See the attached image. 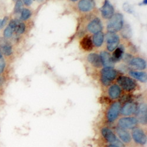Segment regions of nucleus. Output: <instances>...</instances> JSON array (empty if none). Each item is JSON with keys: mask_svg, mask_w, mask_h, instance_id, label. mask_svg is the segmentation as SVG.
<instances>
[{"mask_svg": "<svg viewBox=\"0 0 147 147\" xmlns=\"http://www.w3.org/2000/svg\"><path fill=\"white\" fill-rule=\"evenodd\" d=\"M124 26V17L120 13L114 14L109 19L107 26L108 32L115 33L122 30Z\"/></svg>", "mask_w": 147, "mask_h": 147, "instance_id": "f257e3e1", "label": "nucleus"}, {"mask_svg": "<svg viewBox=\"0 0 147 147\" xmlns=\"http://www.w3.org/2000/svg\"><path fill=\"white\" fill-rule=\"evenodd\" d=\"M101 82L105 86H108L114 81L117 75L115 69L111 67H104L101 71Z\"/></svg>", "mask_w": 147, "mask_h": 147, "instance_id": "f03ea898", "label": "nucleus"}, {"mask_svg": "<svg viewBox=\"0 0 147 147\" xmlns=\"http://www.w3.org/2000/svg\"><path fill=\"white\" fill-rule=\"evenodd\" d=\"M105 38L107 50L110 52L114 51L119 44L120 40L119 36L115 33L108 32L106 35Z\"/></svg>", "mask_w": 147, "mask_h": 147, "instance_id": "7ed1b4c3", "label": "nucleus"}, {"mask_svg": "<svg viewBox=\"0 0 147 147\" xmlns=\"http://www.w3.org/2000/svg\"><path fill=\"white\" fill-rule=\"evenodd\" d=\"M117 82L121 88L127 91H131L136 87V82L128 77L120 76L117 80Z\"/></svg>", "mask_w": 147, "mask_h": 147, "instance_id": "20e7f679", "label": "nucleus"}, {"mask_svg": "<svg viewBox=\"0 0 147 147\" xmlns=\"http://www.w3.org/2000/svg\"><path fill=\"white\" fill-rule=\"evenodd\" d=\"M138 123V122L136 118L127 117L119 119L118 124V127L127 130L133 129L134 128L136 127Z\"/></svg>", "mask_w": 147, "mask_h": 147, "instance_id": "39448f33", "label": "nucleus"}, {"mask_svg": "<svg viewBox=\"0 0 147 147\" xmlns=\"http://www.w3.org/2000/svg\"><path fill=\"white\" fill-rule=\"evenodd\" d=\"M132 138L137 144L144 145L146 143V136L144 131L139 127H135L132 131Z\"/></svg>", "mask_w": 147, "mask_h": 147, "instance_id": "423d86ee", "label": "nucleus"}, {"mask_svg": "<svg viewBox=\"0 0 147 147\" xmlns=\"http://www.w3.org/2000/svg\"><path fill=\"white\" fill-rule=\"evenodd\" d=\"M121 110V104L119 102H114L108 109L107 118L109 122H113L118 118Z\"/></svg>", "mask_w": 147, "mask_h": 147, "instance_id": "0eeeda50", "label": "nucleus"}, {"mask_svg": "<svg viewBox=\"0 0 147 147\" xmlns=\"http://www.w3.org/2000/svg\"><path fill=\"white\" fill-rule=\"evenodd\" d=\"M102 17L104 19L109 20L114 14V8L108 0H105V2L100 8Z\"/></svg>", "mask_w": 147, "mask_h": 147, "instance_id": "6e6552de", "label": "nucleus"}, {"mask_svg": "<svg viewBox=\"0 0 147 147\" xmlns=\"http://www.w3.org/2000/svg\"><path fill=\"white\" fill-rule=\"evenodd\" d=\"M8 26L13 30L17 34H22L26 31V24L20 20H12L9 21Z\"/></svg>", "mask_w": 147, "mask_h": 147, "instance_id": "1a4fd4ad", "label": "nucleus"}, {"mask_svg": "<svg viewBox=\"0 0 147 147\" xmlns=\"http://www.w3.org/2000/svg\"><path fill=\"white\" fill-rule=\"evenodd\" d=\"M103 29V26L101 20L99 18H95L87 26L88 31L92 34L101 32Z\"/></svg>", "mask_w": 147, "mask_h": 147, "instance_id": "9d476101", "label": "nucleus"}, {"mask_svg": "<svg viewBox=\"0 0 147 147\" xmlns=\"http://www.w3.org/2000/svg\"><path fill=\"white\" fill-rule=\"evenodd\" d=\"M137 105L134 102H128L122 107L120 110L121 115L124 116H129L136 113Z\"/></svg>", "mask_w": 147, "mask_h": 147, "instance_id": "9b49d317", "label": "nucleus"}, {"mask_svg": "<svg viewBox=\"0 0 147 147\" xmlns=\"http://www.w3.org/2000/svg\"><path fill=\"white\" fill-rule=\"evenodd\" d=\"M137 119L139 123L145 125L146 124V105L145 104H141L138 106L136 111Z\"/></svg>", "mask_w": 147, "mask_h": 147, "instance_id": "f8f14e48", "label": "nucleus"}, {"mask_svg": "<svg viewBox=\"0 0 147 147\" xmlns=\"http://www.w3.org/2000/svg\"><path fill=\"white\" fill-rule=\"evenodd\" d=\"M95 5L94 0H80L78 3V8L82 13H88L94 8Z\"/></svg>", "mask_w": 147, "mask_h": 147, "instance_id": "ddd939ff", "label": "nucleus"}, {"mask_svg": "<svg viewBox=\"0 0 147 147\" xmlns=\"http://www.w3.org/2000/svg\"><path fill=\"white\" fill-rule=\"evenodd\" d=\"M0 50L3 55L7 57L11 55L13 53L11 44L4 37L0 38Z\"/></svg>", "mask_w": 147, "mask_h": 147, "instance_id": "4468645a", "label": "nucleus"}, {"mask_svg": "<svg viewBox=\"0 0 147 147\" xmlns=\"http://www.w3.org/2000/svg\"><path fill=\"white\" fill-rule=\"evenodd\" d=\"M129 65L133 68L138 70H144L146 67V63L145 60L139 57H136L131 59L129 61Z\"/></svg>", "mask_w": 147, "mask_h": 147, "instance_id": "2eb2a0df", "label": "nucleus"}, {"mask_svg": "<svg viewBox=\"0 0 147 147\" xmlns=\"http://www.w3.org/2000/svg\"><path fill=\"white\" fill-rule=\"evenodd\" d=\"M116 131L119 138L122 142L125 144H129L131 142L132 137L127 129L118 127L116 129Z\"/></svg>", "mask_w": 147, "mask_h": 147, "instance_id": "dca6fc26", "label": "nucleus"}, {"mask_svg": "<svg viewBox=\"0 0 147 147\" xmlns=\"http://www.w3.org/2000/svg\"><path fill=\"white\" fill-rule=\"evenodd\" d=\"M101 59L102 64L104 67H111L113 68L114 63L111 58V55L107 51H102L100 55Z\"/></svg>", "mask_w": 147, "mask_h": 147, "instance_id": "f3484780", "label": "nucleus"}, {"mask_svg": "<svg viewBox=\"0 0 147 147\" xmlns=\"http://www.w3.org/2000/svg\"><path fill=\"white\" fill-rule=\"evenodd\" d=\"M88 62L95 68H101L102 66L100 55L96 53H91L87 57Z\"/></svg>", "mask_w": 147, "mask_h": 147, "instance_id": "a211bd4d", "label": "nucleus"}, {"mask_svg": "<svg viewBox=\"0 0 147 147\" xmlns=\"http://www.w3.org/2000/svg\"><path fill=\"white\" fill-rule=\"evenodd\" d=\"M101 134L104 138L108 142H110L111 144L114 142L117 139V136H115V134L114 133V132L108 128H103L101 129Z\"/></svg>", "mask_w": 147, "mask_h": 147, "instance_id": "6ab92c4d", "label": "nucleus"}, {"mask_svg": "<svg viewBox=\"0 0 147 147\" xmlns=\"http://www.w3.org/2000/svg\"><path fill=\"white\" fill-rule=\"evenodd\" d=\"M124 50V47L122 45H121L119 46H118L117 48L113 51V55H111V58L114 63L118 62V61H119L122 58H123Z\"/></svg>", "mask_w": 147, "mask_h": 147, "instance_id": "aec40b11", "label": "nucleus"}, {"mask_svg": "<svg viewBox=\"0 0 147 147\" xmlns=\"http://www.w3.org/2000/svg\"><path fill=\"white\" fill-rule=\"evenodd\" d=\"M80 45L84 50L90 51L93 49V42L90 36L87 35L81 40Z\"/></svg>", "mask_w": 147, "mask_h": 147, "instance_id": "412c9836", "label": "nucleus"}, {"mask_svg": "<svg viewBox=\"0 0 147 147\" xmlns=\"http://www.w3.org/2000/svg\"><path fill=\"white\" fill-rule=\"evenodd\" d=\"M121 93V89L119 85L114 84L111 85L108 89V95L111 99L115 100L118 98Z\"/></svg>", "mask_w": 147, "mask_h": 147, "instance_id": "4be33fe9", "label": "nucleus"}, {"mask_svg": "<svg viewBox=\"0 0 147 147\" xmlns=\"http://www.w3.org/2000/svg\"><path fill=\"white\" fill-rule=\"evenodd\" d=\"M129 74L134 78L140 81L141 82L145 83L146 82L147 76L146 73L145 72L130 71L129 72Z\"/></svg>", "mask_w": 147, "mask_h": 147, "instance_id": "5701e85b", "label": "nucleus"}, {"mask_svg": "<svg viewBox=\"0 0 147 147\" xmlns=\"http://www.w3.org/2000/svg\"><path fill=\"white\" fill-rule=\"evenodd\" d=\"M104 35L102 31L94 34V36H92V41L93 44L96 47H100L102 45L104 42Z\"/></svg>", "mask_w": 147, "mask_h": 147, "instance_id": "b1692460", "label": "nucleus"}, {"mask_svg": "<svg viewBox=\"0 0 147 147\" xmlns=\"http://www.w3.org/2000/svg\"><path fill=\"white\" fill-rule=\"evenodd\" d=\"M32 16L31 11L28 9V8H24L21 13V16L20 19L23 21H26L28 20Z\"/></svg>", "mask_w": 147, "mask_h": 147, "instance_id": "393cba45", "label": "nucleus"}, {"mask_svg": "<svg viewBox=\"0 0 147 147\" xmlns=\"http://www.w3.org/2000/svg\"><path fill=\"white\" fill-rule=\"evenodd\" d=\"M23 9V3L21 0H17L16 5L14 9V13L15 14H20Z\"/></svg>", "mask_w": 147, "mask_h": 147, "instance_id": "a878e982", "label": "nucleus"}, {"mask_svg": "<svg viewBox=\"0 0 147 147\" xmlns=\"http://www.w3.org/2000/svg\"><path fill=\"white\" fill-rule=\"evenodd\" d=\"M13 32L14 31L12 29L11 27H9V26H8L7 28H5V29L4 30V36L5 38H11L12 36H13Z\"/></svg>", "mask_w": 147, "mask_h": 147, "instance_id": "bb28decb", "label": "nucleus"}, {"mask_svg": "<svg viewBox=\"0 0 147 147\" xmlns=\"http://www.w3.org/2000/svg\"><path fill=\"white\" fill-rule=\"evenodd\" d=\"M129 27H128L127 26H126L124 28L123 31H122V35L124 38H130L131 36V30L129 28Z\"/></svg>", "mask_w": 147, "mask_h": 147, "instance_id": "cd10ccee", "label": "nucleus"}, {"mask_svg": "<svg viewBox=\"0 0 147 147\" xmlns=\"http://www.w3.org/2000/svg\"><path fill=\"white\" fill-rule=\"evenodd\" d=\"M6 66V63L5 59L3 57H0V74H2L4 72L5 68Z\"/></svg>", "mask_w": 147, "mask_h": 147, "instance_id": "c85d7f7f", "label": "nucleus"}, {"mask_svg": "<svg viewBox=\"0 0 147 147\" xmlns=\"http://www.w3.org/2000/svg\"><path fill=\"white\" fill-rule=\"evenodd\" d=\"M8 18H9V17L6 16V17H4V18L2 20V22H1V27L2 28L6 26V24L8 23Z\"/></svg>", "mask_w": 147, "mask_h": 147, "instance_id": "c756f323", "label": "nucleus"}, {"mask_svg": "<svg viewBox=\"0 0 147 147\" xmlns=\"http://www.w3.org/2000/svg\"><path fill=\"white\" fill-rule=\"evenodd\" d=\"M21 1H22L23 4H24L27 6L31 5L33 2V0H21Z\"/></svg>", "mask_w": 147, "mask_h": 147, "instance_id": "7c9ffc66", "label": "nucleus"}, {"mask_svg": "<svg viewBox=\"0 0 147 147\" xmlns=\"http://www.w3.org/2000/svg\"><path fill=\"white\" fill-rule=\"evenodd\" d=\"M4 83V78L3 76L0 74V88L3 86Z\"/></svg>", "mask_w": 147, "mask_h": 147, "instance_id": "2f4dec72", "label": "nucleus"}, {"mask_svg": "<svg viewBox=\"0 0 147 147\" xmlns=\"http://www.w3.org/2000/svg\"><path fill=\"white\" fill-rule=\"evenodd\" d=\"M107 147H118L114 143H111V144H109L108 145H107Z\"/></svg>", "mask_w": 147, "mask_h": 147, "instance_id": "473e14b6", "label": "nucleus"}, {"mask_svg": "<svg viewBox=\"0 0 147 147\" xmlns=\"http://www.w3.org/2000/svg\"><path fill=\"white\" fill-rule=\"evenodd\" d=\"M142 4L144 5H146L147 4V0H144L143 2H142Z\"/></svg>", "mask_w": 147, "mask_h": 147, "instance_id": "72a5a7b5", "label": "nucleus"}, {"mask_svg": "<svg viewBox=\"0 0 147 147\" xmlns=\"http://www.w3.org/2000/svg\"><path fill=\"white\" fill-rule=\"evenodd\" d=\"M1 22H2V20H0V30L2 28V27H1Z\"/></svg>", "mask_w": 147, "mask_h": 147, "instance_id": "f704fd0d", "label": "nucleus"}, {"mask_svg": "<svg viewBox=\"0 0 147 147\" xmlns=\"http://www.w3.org/2000/svg\"><path fill=\"white\" fill-rule=\"evenodd\" d=\"M36 1H37L39 2V3H42V2H43L44 1H45V0H36Z\"/></svg>", "mask_w": 147, "mask_h": 147, "instance_id": "c9c22d12", "label": "nucleus"}, {"mask_svg": "<svg viewBox=\"0 0 147 147\" xmlns=\"http://www.w3.org/2000/svg\"><path fill=\"white\" fill-rule=\"evenodd\" d=\"M3 54H2L1 51V50H0V57H3Z\"/></svg>", "mask_w": 147, "mask_h": 147, "instance_id": "e433bc0d", "label": "nucleus"}, {"mask_svg": "<svg viewBox=\"0 0 147 147\" xmlns=\"http://www.w3.org/2000/svg\"><path fill=\"white\" fill-rule=\"evenodd\" d=\"M70 1H72V2H76V1H78V0H70Z\"/></svg>", "mask_w": 147, "mask_h": 147, "instance_id": "4c0bfd02", "label": "nucleus"}, {"mask_svg": "<svg viewBox=\"0 0 147 147\" xmlns=\"http://www.w3.org/2000/svg\"><path fill=\"white\" fill-rule=\"evenodd\" d=\"M13 1H17V0H13Z\"/></svg>", "mask_w": 147, "mask_h": 147, "instance_id": "58836bf2", "label": "nucleus"}]
</instances>
